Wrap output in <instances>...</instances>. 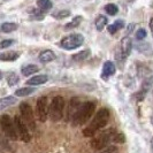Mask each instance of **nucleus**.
<instances>
[{
  "mask_svg": "<svg viewBox=\"0 0 153 153\" xmlns=\"http://www.w3.org/2000/svg\"><path fill=\"white\" fill-rule=\"evenodd\" d=\"M94 109H96V104L92 101H86L84 104H82L76 111V113L74 114V116L71 117V120H70L71 124L74 127L83 126L84 123L89 121V119L92 116Z\"/></svg>",
  "mask_w": 153,
  "mask_h": 153,
  "instance_id": "obj_1",
  "label": "nucleus"
},
{
  "mask_svg": "<svg viewBox=\"0 0 153 153\" xmlns=\"http://www.w3.org/2000/svg\"><path fill=\"white\" fill-rule=\"evenodd\" d=\"M63 109H65L63 97H61V96L54 97L51 101L50 108H48V115L53 122H58L61 120L62 116H63Z\"/></svg>",
  "mask_w": 153,
  "mask_h": 153,
  "instance_id": "obj_2",
  "label": "nucleus"
},
{
  "mask_svg": "<svg viewBox=\"0 0 153 153\" xmlns=\"http://www.w3.org/2000/svg\"><path fill=\"white\" fill-rule=\"evenodd\" d=\"M0 127L4 131L5 136L12 140H16L19 136H17V132L15 129V124L14 121L10 119V116L7 114H4L0 116Z\"/></svg>",
  "mask_w": 153,
  "mask_h": 153,
  "instance_id": "obj_3",
  "label": "nucleus"
},
{
  "mask_svg": "<svg viewBox=\"0 0 153 153\" xmlns=\"http://www.w3.org/2000/svg\"><path fill=\"white\" fill-rule=\"evenodd\" d=\"M84 43V37L83 35L81 33H73V35H69L67 37L61 39L60 42V46L65 50H68V51H71V50H76L79 46L83 45Z\"/></svg>",
  "mask_w": 153,
  "mask_h": 153,
  "instance_id": "obj_4",
  "label": "nucleus"
},
{
  "mask_svg": "<svg viewBox=\"0 0 153 153\" xmlns=\"http://www.w3.org/2000/svg\"><path fill=\"white\" fill-rule=\"evenodd\" d=\"M108 120H109V111L107 108H101L97 112V114L94 115L91 124L89 126L93 131H97L99 129H102L104 127H106Z\"/></svg>",
  "mask_w": 153,
  "mask_h": 153,
  "instance_id": "obj_5",
  "label": "nucleus"
},
{
  "mask_svg": "<svg viewBox=\"0 0 153 153\" xmlns=\"http://www.w3.org/2000/svg\"><path fill=\"white\" fill-rule=\"evenodd\" d=\"M20 112H21V116L24 123L27 124V127H29L31 130L36 129V123H35V119H33V112L32 108L28 102H21L20 105Z\"/></svg>",
  "mask_w": 153,
  "mask_h": 153,
  "instance_id": "obj_6",
  "label": "nucleus"
},
{
  "mask_svg": "<svg viewBox=\"0 0 153 153\" xmlns=\"http://www.w3.org/2000/svg\"><path fill=\"white\" fill-rule=\"evenodd\" d=\"M13 121H14L16 132H17L20 139L22 142H24V143H29L31 139V136L30 134H29V130H28V127H27V124L22 120V117L21 116H14Z\"/></svg>",
  "mask_w": 153,
  "mask_h": 153,
  "instance_id": "obj_7",
  "label": "nucleus"
},
{
  "mask_svg": "<svg viewBox=\"0 0 153 153\" xmlns=\"http://www.w3.org/2000/svg\"><path fill=\"white\" fill-rule=\"evenodd\" d=\"M115 131L114 130H109L108 132H104V134H101L99 137L94 138L93 140L91 142V146L94 149V150H102V149H105L106 146H108L109 143H112V136H113V134H114Z\"/></svg>",
  "mask_w": 153,
  "mask_h": 153,
  "instance_id": "obj_8",
  "label": "nucleus"
},
{
  "mask_svg": "<svg viewBox=\"0 0 153 153\" xmlns=\"http://www.w3.org/2000/svg\"><path fill=\"white\" fill-rule=\"evenodd\" d=\"M37 115L39 121L45 122L48 116V104H47V97H40L37 100Z\"/></svg>",
  "mask_w": 153,
  "mask_h": 153,
  "instance_id": "obj_9",
  "label": "nucleus"
},
{
  "mask_svg": "<svg viewBox=\"0 0 153 153\" xmlns=\"http://www.w3.org/2000/svg\"><path fill=\"white\" fill-rule=\"evenodd\" d=\"M131 50H132V40L129 36L127 37H123L121 40V55H122L123 59L128 58L131 53Z\"/></svg>",
  "mask_w": 153,
  "mask_h": 153,
  "instance_id": "obj_10",
  "label": "nucleus"
},
{
  "mask_svg": "<svg viewBox=\"0 0 153 153\" xmlns=\"http://www.w3.org/2000/svg\"><path fill=\"white\" fill-rule=\"evenodd\" d=\"M38 59L42 63H48V62H51V61H54V60L56 59V55L54 54L53 51H51V50H45V51L40 52V54L38 55Z\"/></svg>",
  "mask_w": 153,
  "mask_h": 153,
  "instance_id": "obj_11",
  "label": "nucleus"
},
{
  "mask_svg": "<svg viewBox=\"0 0 153 153\" xmlns=\"http://www.w3.org/2000/svg\"><path fill=\"white\" fill-rule=\"evenodd\" d=\"M115 66L114 63L112 61H106L104 63V66H102V74H101V77L102 78H108L109 76H112V75H114L115 73Z\"/></svg>",
  "mask_w": 153,
  "mask_h": 153,
  "instance_id": "obj_12",
  "label": "nucleus"
},
{
  "mask_svg": "<svg viewBox=\"0 0 153 153\" xmlns=\"http://www.w3.org/2000/svg\"><path fill=\"white\" fill-rule=\"evenodd\" d=\"M81 106V101L77 97L71 98L69 101V106H68V117L69 120H71V117L74 116V114L76 113V111L78 109V107Z\"/></svg>",
  "mask_w": 153,
  "mask_h": 153,
  "instance_id": "obj_13",
  "label": "nucleus"
},
{
  "mask_svg": "<svg viewBox=\"0 0 153 153\" xmlns=\"http://www.w3.org/2000/svg\"><path fill=\"white\" fill-rule=\"evenodd\" d=\"M48 81V76L47 75H36V76L31 77L30 79L27 81V84L35 86V85H42L46 83Z\"/></svg>",
  "mask_w": 153,
  "mask_h": 153,
  "instance_id": "obj_14",
  "label": "nucleus"
},
{
  "mask_svg": "<svg viewBox=\"0 0 153 153\" xmlns=\"http://www.w3.org/2000/svg\"><path fill=\"white\" fill-rule=\"evenodd\" d=\"M20 54L14 51H10V52H4V53L0 54V61H6V62H12L15 61L16 59H19Z\"/></svg>",
  "mask_w": 153,
  "mask_h": 153,
  "instance_id": "obj_15",
  "label": "nucleus"
},
{
  "mask_svg": "<svg viewBox=\"0 0 153 153\" xmlns=\"http://www.w3.org/2000/svg\"><path fill=\"white\" fill-rule=\"evenodd\" d=\"M15 102H16V98L14 96H7V97L1 98V99H0V111H2V109H5V108L14 105Z\"/></svg>",
  "mask_w": 153,
  "mask_h": 153,
  "instance_id": "obj_16",
  "label": "nucleus"
},
{
  "mask_svg": "<svg viewBox=\"0 0 153 153\" xmlns=\"http://www.w3.org/2000/svg\"><path fill=\"white\" fill-rule=\"evenodd\" d=\"M124 21L123 20H117V21H115L113 24H109L107 27V30H108V32L109 33H116L119 30H121L122 28H124Z\"/></svg>",
  "mask_w": 153,
  "mask_h": 153,
  "instance_id": "obj_17",
  "label": "nucleus"
},
{
  "mask_svg": "<svg viewBox=\"0 0 153 153\" xmlns=\"http://www.w3.org/2000/svg\"><path fill=\"white\" fill-rule=\"evenodd\" d=\"M38 70V66H36V65H27V66L22 67V75L23 76H31V75L36 74Z\"/></svg>",
  "mask_w": 153,
  "mask_h": 153,
  "instance_id": "obj_18",
  "label": "nucleus"
},
{
  "mask_svg": "<svg viewBox=\"0 0 153 153\" xmlns=\"http://www.w3.org/2000/svg\"><path fill=\"white\" fill-rule=\"evenodd\" d=\"M17 28H19V25H17L16 23H13V22H5L0 25V30L2 31V32H6V33L13 32V31H15Z\"/></svg>",
  "mask_w": 153,
  "mask_h": 153,
  "instance_id": "obj_19",
  "label": "nucleus"
},
{
  "mask_svg": "<svg viewBox=\"0 0 153 153\" xmlns=\"http://www.w3.org/2000/svg\"><path fill=\"white\" fill-rule=\"evenodd\" d=\"M89 56H90V50H84V51H81V52H78V53L74 54L71 58H73L74 61L79 62V61L86 60Z\"/></svg>",
  "mask_w": 153,
  "mask_h": 153,
  "instance_id": "obj_20",
  "label": "nucleus"
},
{
  "mask_svg": "<svg viewBox=\"0 0 153 153\" xmlns=\"http://www.w3.org/2000/svg\"><path fill=\"white\" fill-rule=\"evenodd\" d=\"M37 6H38L40 10L47 12V10H50L52 8L53 4H52L51 0H37Z\"/></svg>",
  "mask_w": 153,
  "mask_h": 153,
  "instance_id": "obj_21",
  "label": "nucleus"
},
{
  "mask_svg": "<svg viewBox=\"0 0 153 153\" xmlns=\"http://www.w3.org/2000/svg\"><path fill=\"white\" fill-rule=\"evenodd\" d=\"M82 20H83V17H82V16H75V17L73 19V21H70V22L67 23V24L65 25V29H66V30H69V29H75V28H77V27L81 24Z\"/></svg>",
  "mask_w": 153,
  "mask_h": 153,
  "instance_id": "obj_22",
  "label": "nucleus"
},
{
  "mask_svg": "<svg viewBox=\"0 0 153 153\" xmlns=\"http://www.w3.org/2000/svg\"><path fill=\"white\" fill-rule=\"evenodd\" d=\"M35 92L33 88H21V89H17L15 91L16 97H27V96H30Z\"/></svg>",
  "mask_w": 153,
  "mask_h": 153,
  "instance_id": "obj_23",
  "label": "nucleus"
},
{
  "mask_svg": "<svg viewBox=\"0 0 153 153\" xmlns=\"http://www.w3.org/2000/svg\"><path fill=\"white\" fill-rule=\"evenodd\" d=\"M107 25V17L104 15H99L96 20V28L98 31H101Z\"/></svg>",
  "mask_w": 153,
  "mask_h": 153,
  "instance_id": "obj_24",
  "label": "nucleus"
},
{
  "mask_svg": "<svg viewBox=\"0 0 153 153\" xmlns=\"http://www.w3.org/2000/svg\"><path fill=\"white\" fill-rule=\"evenodd\" d=\"M153 85V76H147L144 78V81H143V84H142V90L145 92H149L150 91V89L152 88Z\"/></svg>",
  "mask_w": 153,
  "mask_h": 153,
  "instance_id": "obj_25",
  "label": "nucleus"
},
{
  "mask_svg": "<svg viewBox=\"0 0 153 153\" xmlns=\"http://www.w3.org/2000/svg\"><path fill=\"white\" fill-rule=\"evenodd\" d=\"M105 10L107 12L108 15L114 16V15L117 14V12H119V7H117L115 4H107V5L105 6Z\"/></svg>",
  "mask_w": 153,
  "mask_h": 153,
  "instance_id": "obj_26",
  "label": "nucleus"
},
{
  "mask_svg": "<svg viewBox=\"0 0 153 153\" xmlns=\"http://www.w3.org/2000/svg\"><path fill=\"white\" fill-rule=\"evenodd\" d=\"M19 81H20V78L19 76L16 75L15 73H10V74H8L7 76V83L9 86H14L19 83Z\"/></svg>",
  "mask_w": 153,
  "mask_h": 153,
  "instance_id": "obj_27",
  "label": "nucleus"
},
{
  "mask_svg": "<svg viewBox=\"0 0 153 153\" xmlns=\"http://www.w3.org/2000/svg\"><path fill=\"white\" fill-rule=\"evenodd\" d=\"M124 142H126V137H124L123 134H121V132H119V134L114 132V134H113V136H112V143L123 144Z\"/></svg>",
  "mask_w": 153,
  "mask_h": 153,
  "instance_id": "obj_28",
  "label": "nucleus"
},
{
  "mask_svg": "<svg viewBox=\"0 0 153 153\" xmlns=\"http://www.w3.org/2000/svg\"><path fill=\"white\" fill-rule=\"evenodd\" d=\"M70 15V10H67V9H63V10H58L53 13V17L56 19V20H62V19H66Z\"/></svg>",
  "mask_w": 153,
  "mask_h": 153,
  "instance_id": "obj_29",
  "label": "nucleus"
},
{
  "mask_svg": "<svg viewBox=\"0 0 153 153\" xmlns=\"http://www.w3.org/2000/svg\"><path fill=\"white\" fill-rule=\"evenodd\" d=\"M13 44H14V39H5V40H1V42H0V50L7 48V47L12 46Z\"/></svg>",
  "mask_w": 153,
  "mask_h": 153,
  "instance_id": "obj_30",
  "label": "nucleus"
},
{
  "mask_svg": "<svg viewBox=\"0 0 153 153\" xmlns=\"http://www.w3.org/2000/svg\"><path fill=\"white\" fill-rule=\"evenodd\" d=\"M135 36H136V39H137V40H143V39L147 36V33H146L145 29L140 28V29H138V30L136 31V35H135Z\"/></svg>",
  "mask_w": 153,
  "mask_h": 153,
  "instance_id": "obj_31",
  "label": "nucleus"
},
{
  "mask_svg": "<svg viewBox=\"0 0 153 153\" xmlns=\"http://www.w3.org/2000/svg\"><path fill=\"white\" fill-rule=\"evenodd\" d=\"M119 152V149L114 145H108L105 149L101 150V153H117Z\"/></svg>",
  "mask_w": 153,
  "mask_h": 153,
  "instance_id": "obj_32",
  "label": "nucleus"
},
{
  "mask_svg": "<svg viewBox=\"0 0 153 153\" xmlns=\"http://www.w3.org/2000/svg\"><path fill=\"white\" fill-rule=\"evenodd\" d=\"M83 135H84L85 137H93L96 135V131H93L90 127H88V128H85L84 130H83Z\"/></svg>",
  "mask_w": 153,
  "mask_h": 153,
  "instance_id": "obj_33",
  "label": "nucleus"
},
{
  "mask_svg": "<svg viewBox=\"0 0 153 153\" xmlns=\"http://www.w3.org/2000/svg\"><path fill=\"white\" fill-rule=\"evenodd\" d=\"M147 92L143 91V90H140L139 92H137L136 94H135V98H136V100H138V101H143V100L145 99V96Z\"/></svg>",
  "mask_w": 153,
  "mask_h": 153,
  "instance_id": "obj_34",
  "label": "nucleus"
},
{
  "mask_svg": "<svg viewBox=\"0 0 153 153\" xmlns=\"http://www.w3.org/2000/svg\"><path fill=\"white\" fill-rule=\"evenodd\" d=\"M0 145H2L4 147H6V149H9V144H8L6 140H4L1 136H0Z\"/></svg>",
  "mask_w": 153,
  "mask_h": 153,
  "instance_id": "obj_35",
  "label": "nucleus"
},
{
  "mask_svg": "<svg viewBox=\"0 0 153 153\" xmlns=\"http://www.w3.org/2000/svg\"><path fill=\"white\" fill-rule=\"evenodd\" d=\"M134 28H135V24H132V23H131V24H129V25H128V30H127V33H128V35H129V33H131V31L134 30Z\"/></svg>",
  "mask_w": 153,
  "mask_h": 153,
  "instance_id": "obj_36",
  "label": "nucleus"
},
{
  "mask_svg": "<svg viewBox=\"0 0 153 153\" xmlns=\"http://www.w3.org/2000/svg\"><path fill=\"white\" fill-rule=\"evenodd\" d=\"M150 29H151V32H152V36H153V17L150 20Z\"/></svg>",
  "mask_w": 153,
  "mask_h": 153,
  "instance_id": "obj_37",
  "label": "nucleus"
},
{
  "mask_svg": "<svg viewBox=\"0 0 153 153\" xmlns=\"http://www.w3.org/2000/svg\"><path fill=\"white\" fill-rule=\"evenodd\" d=\"M151 147H152V150H153V138H152V140H151Z\"/></svg>",
  "mask_w": 153,
  "mask_h": 153,
  "instance_id": "obj_38",
  "label": "nucleus"
},
{
  "mask_svg": "<svg viewBox=\"0 0 153 153\" xmlns=\"http://www.w3.org/2000/svg\"><path fill=\"white\" fill-rule=\"evenodd\" d=\"M151 123H152V124H153V115H152V116H151Z\"/></svg>",
  "mask_w": 153,
  "mask_h": 153,
  "instance_id": "obj_39",
  "label": "nucleus"
},
{
  "mask_svg": "<svg viewBox=\"0 0 153 153\" xmlns=\"http://www.w3.org/2000/svg\"><path fill=\"white\" fill-rule=\"evenodd\" d=\"M1 78H2V73L0 71V79H1Z\"/></svg>",
  "mask_w": 153,
  "mask_h": 153,
  "instance_id": "obj_40",
  "label": "nucleus"
}]
</instances>
